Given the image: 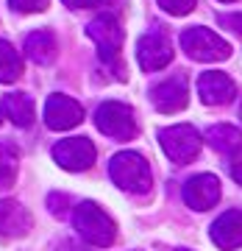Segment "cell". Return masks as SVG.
I'll use <instances>...</instances> for the list:
<instances>
[{"label": "cell", "mask_w": 242, "mask_h": 251, "mask_svg": "<svg viewBox=\"0 0 242 251\" xmlns=\"http://www.w3.org/2000/svg\"><path fill=\"white\" fill-rule=\"evenodd\" d=\"M72 226H75V232L89 243V246H98V249L111 246L117 237V224L103 212V206H98L95 201H81L75 206Z\"/></svg>", "instance_id": "cell-1"}, {"label": "cell", "mask_w": 242, "mask_h": 251, "mask_svg": "<svg viewBox=\"0 0 242 251\" xmlns=\"http://www.w3.org/2000/svg\"><path fill=\"white\" fill-rule=\"evenodd\" d=\"M151 100L153 106L159 109L161 115H176L189 103V81L184 73H176L170 78L159 81L151 90Z\"/></svg>", "instance_id": "cell-9"}, {"label": "cell", "mask_w": 242, "mask_h": 251, "mask_svg": "<svg viewBox=\"0 0 242 251\" xmlns=\"http://www.w3.org/2000/svg\"><path fill=\"white\" fill-rule=\"evenodd\" d=\"M181 48L195 62H225L231 56V45L220 34H215L212 28H203V25L187 28L181 34Z\"/></svg>", "instance_id": "cell-3"}, {"label": "cell", "mask_w": 242, "mask_h": 251, "mask_svg": "<svg viewBox=\"0 0 242 251\" xmlns=\"http://www.w3.org/2000/svg\"><path fill=\"white\" fill-rule=\"evenodd\" d=\"M206 140H209V145H212L215 151H220V153H231L234 156V153L242 151V134L228 123L212 126V128L206 131Z\"/></svg>", "instance_id": "cell-17"}, {"label": "cell", "mask_w": 242, "mask_h": 251, "mask_svg": "<svg viewBox=\"0 0 242 251\" xmlns=\"http://www.w3.org/2000/svg\"><path fill=\"white\" fill-rule=\"evenodd\" d=\"M22 75V56L11 42L0 39V84H14Z\"/></svg>", "instance_id": "cell-18"}, {"label": "cell", "mask_w": 242, "mask_h": 251, "mask_svg": "<svg viewBox=\"0 0 242 251\" xmlns=\"http://www.w3.org/2000/svg\"><path fill=\"white\" fill-rule=\"evenodd\" d=\"M87 34H89V39L98 45V53L106 64H114L117 59H120L126 34H123V25H120L117 17H111V14L95 17L89 25H87Z\"/></svg>", "instance_id": "cell-6"}, {"label": "cell", "mask_w": 242, "mask_h": 251, "mask_svg": "<svg viewBox=\"0 0 242 251\" xmlns=\"http://www.w3.org/2000/svg\"><path fill=\"white\" fill-rule=\"evenodd\" d=\"M220 3H237V0H220Z\"/></svg>", "instance_id": "cell-25"}, {"label": "cell", "mask_w": 242, "mask_h": 251, "mask_svg": "<svg viewBox=\"0 0 242 251\" xmlns=\"http://www.w3.org/2000/svg\"><path fill=\"white\" fill-rule=\"evenodd\" d=\"M20 153L11 143H0V190H9L17 181Z\"/></svg>", "instance_id": "cell-19"}, {"label": "cell", "mask_w": 242, "mask_h": 251, "mask_svg": "<svg viewBox=\"0 0 242 251\" xmlns=\"http://www.w3.org/2000/svg\"><path fill=\"white\" fill-rule=\"evenodd\" d=\"M109 176L120 190L134 193V196H145L151 190V168H148L142 153L136 151L114 153L109 162Z\"/></svg>", "instance_id": "cell-2"}, {"label": "cell", "mask_w": 242, "mask_h": 251, "mask_svg": "<svg viewBox=\"0 0 242 251\" xmlns=\"http://www.w3.org/2000/svg\"><path fill=\"white\" fill-rule=\"evenodd\" d=\"M0 123H3V109H0Z\"/></svg>", "instance_id": "cell-26"}, {"label": "cell", "mask_w": 242, "mask_h": 251, "mask_svg": "<svg viewBox=\"0 0 242 251\" xmlns=\"http://www.w3.org/2000/svg\"><path fill=\"white\" fill-rule=\"evenodd\" d=\"M231 176L237 184H242V151L231 156Z\"/></svg>", "instance_id": "cell-23"}, {"label": "cell", "mask_w": 242, "mask_h": 251, "mask_svg": "<svg viewBox=\"0 0 242 251\" xmlns=\"http://www.w3.org/2000/svg\"><path fill=\"white\" fill-rule=\"evenodd\" d=\"M31 212L14 198L0 201V240H14L31 232Z\"/></svg>", "instance_id": "cell-13"}, {"label": "cell", "mask_w": 242, "mask_h": 251, "mask_svg": "<svg viewBox=\"0 0 242 251\" xmlns=\"http://www.w3.org/2000/svg\"><path fill=\"white\" fill-rule=\"evenodd\" d=\"M50 0H9V6L20 14H39V11L47 9Z\"/></svg>", "instance_id": "cell-21"}, {"label": "cell", "mask_w": 242, "mask_h": 251, "mask_svg": "<svg viewBox=\"0 0 242 251\" xmlns=\"http://www.w3.org/2000/svg\"><path fill=\"white\" fill-rule=\"evenodd\" d=\"M136 59L145 73L164 70L173 62V42L164 31H148V34L136 42Z\"/></svg>", "instance_id": "cell-8"}, {"label": "cell", "mask_w": 242, "mask_h": 251, "mask_svg": "<svg viewBox=\"0 0 242 251\" xmlns=\"http://www.w3.org/2000/svg\"><path fill=\"white\" fill-rule=\"evenodd\" d=\"M198 0H159V6L167 14H176V17H184V14H189V11L195 9Z\"/></svg>", "instance_id": "cell-20"}, {"label": "cell", "mask_w": 242, "mask_h": 251, "mask_svg": "<svg viewBox=\"0 0 242 251\" xmlns=\"http://www.w3.org/2000/svg\"><path fill=\"white\" fill-rule=\"evenodd\" d=\"M198 95L206 106H225L231 103L234 95H237V84H234L225 73L209 70L198 78Z\"/></svg>", "instance_id": "cell-12"}, {"label": "cell", "mask_w": 242, "mask_h": 251, "mask_svg": "<svg viewBox=\"0 0 242 251\" xmlns=\"http://www.w3.org/2000/svg\"><path fill=\"white\" fill-rule=\"evenodd\" d=\"M53 159L59 168L70 173L87 171L95 165V145L89 137H67L53 145Z\"/></svg>", "instance_id": "cell-7"}, {"label": "cell", "mask_w": 242, "mask_h": 251, "mask_svg": "<svg viewBox=\"0 0 242 251\" xmlns=\"http://www.w3.org/2000/svg\"><path fill=\"white\" fill-rule=\"evenodd\" d=\"M3 115L9 117L14 126L25 128V126L34 123V100L28 98L25 92H11V95H3Z\"/></svg>", "instance_id": "cell-16"}, {"label": "cell", "mask_w": 242, "mask_h": 251, "mask_svg": "<svg viewBox=\"0 0 242 251\" xmlns=\"http://www.w3.org/2000/svg\"><path fill=\"white\" fill-rule=\"evenodd\" d=\"M95 126L98 131H103L106 137L111 140H134L136 137V117H134V109L128 103H120V100H106L100 103L98 112H95Z\"/></svg>", "instance_id": "cell-4"}, {"label": "cell", "mask_w": 242, "mask_h": 251, "mask_svg": "<svg viewBox=\"0 0 242 251\" xmlns=\"http://www.w3.org/2000/svg\"><path fill=\"white\" fill-rule=\"evenodd\" d=\"M59 53V42L50 31H34L25 36V56L36 64H53Z\"/></svg>", "instance_id": "cell-15"}, {"label": "cell", "mask_w": 242, "mask_h": 251, "mask_svg": "<svg viewBox=\"0 0 242 251\" xmlns=\"http://www.w3.org/2000/svg\"><path fill=\"white\" fill-rule=\"evenodd\" d=\"M220 201V181L212 173H198L184 184V204L189 209H198V212H206Z\"/></svg>", "instance_id": "cell-11"}, {"label": "cell", "mask_w": 242, "mask_h": 251, "mask_svg": "<svg viewBox=\"0 0 242 251\" xmlns=\"http://www.w3.org/2000/svg\"><path fill=\"white\" fill-rule=\"evenodd\" d=\"M84 120V109H81L78 100H72L70 95H62L56 92L50 95L45 103V126L53 128V131H67V128H75V126Z\"/></svg>", "instance_id": "cell-10"}, {"label": "cell", "mask_w": 242, "mask_h": 251, "mask_svg": "<svg viewBox=\"0 0 242 251\" xmlns=\"http://www.w3.org/2000/svg\"><path fill=\"white\" fill-rule=\"evenodd\" d=\"M200 134H198L192 126L187 123H178V126H170V128H161L159 131V145L161 151L167 153L176 165H187L192 162L200 153Z\"/></svg>", "instance_id": "cell-5"}, {"label": "cell", "mask_w": 242, "mask_h": 251, "mask_svg": "<svg viewBox=\"0 0 242 251\" xmlns=\"http://www.w3.org/2000/svg\"><path fill=\"white\" fill-rule=\"evenodd\" d=\"M240 117H242V106H240Z\"/></svg>", "instance_id": "cell-27"}, {"label": "cell", "mask_w": 242, "mask_h": 251, "mask_svg": "<svg viewBox=\"0 0 242 251\" xmlns=\"http://www.w3.org/2000/svg\"><path fill=\"white\" fill-rule=\"evenodd\" d=\"M212 240L217 249L234 251L242 246V212L240 209H228L212 224Z\"/></svg>", "instance_id": "cell-14"}, {"label": "cell", "mask_w": 242, "mask_h": 251, "mask_svg": "<svg viewBox=\"0 0 242 251\" xmlns=\"http://www.w3.org/2000/svg\"><path fill=\"white\" fill-rule=\"evenodd\" d=\"M220 25H225L228 31L242 36V11H237V14H220Z\"/></svg>", "instance_id": "cell-22"}, {"label": "cell", "mask_w": 242, "mask_h": 251, "mask_svg": "<svg viewBox=\"0 0 242 251\" xmlns=\"http://www.w3.org/2000/svg\"><path fill=\"white\" fill-rule=\"evenodd\" d=\"M98 3L100 0H64V6H70V9H92Z\"/></svg>", "instance_id": "cell-24"}]
</instances>
